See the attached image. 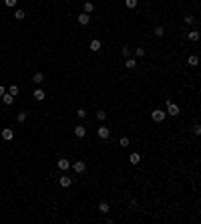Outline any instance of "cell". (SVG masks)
Returning a JSON list of instances; mask_svg holds the SVG:
<instances>
[{
	"mask_svg": "<svg viewBox=\"0 0 201 224\" xmlns=\"http://www.w3.org/2000/svg\"><path fill=\"white\" fill-rule=\"evenodd\" d=\"M89 46L93 49V53H97V51H100V41H99V38H93Z\"/></svg>",
	"mask_w": 201,
	"mask_h": 224,
	"instance_id": "10",
	"label": "cell"
},
{
	"mask_svg": "<svg viewBox=\"0 0 201 224\" xmlns=\"http://www.w3.org/2000/svg\"><path fill=\"white\" fill-rule=\"evenodd\" d=\"M135 55L139 57V59H141V57H145V49H141V46H139V49L135 51Z\"/></svg>",
	"mask_w": 201,
	"mask_h": 224,
	"instance_id": "27",
	"label": "cell"
},
{
	"mask_svg": "<svg viewBox=\"0 0 201 224\" xmlns=\"http://www.w3.org/2000/svg\"><path fill=\"white\" fill-rule=\"evenodd\" d=\"M45 81V75L42 73H34V77H32V83H36V85H40Z\"/></svg>",
	"mask_w": 201,
	"mask_h": 224,
	"instance_id": "14",
	"label": "cell"
},
{
	"mask_svg": "<svg viewBox=\"0 0 201 224\" xmlns=\"http://www.w3.org/2000/svg\"><path fill=\"white\" fill-rule=\"evenodd\" d=\"M16 2H18V0H4V4H6V6H16Z\"/></svg>",
	"mask_w": 201,
	"mask_h": 224,
	"instance_id": "30",
	"label": "cell"
},
{
	"mask_svg": "<svg viewBox=\"0 0 201 224\" xmlns=\"http://www.w3.org/2000/svg\"><path fill=\"white\" fill-rule=\"evenodd\" d=\"M75 135H77V137H85V135H87L85 125H77V127H75Z\"/></svg>",
	"mask_w": 201,
	"mask_h": 224,
	"instance_id": "6",
	"label": "cell"
},
{
	"mask_svg": "<svg viewBox=\"0 0 201 224\" xmlns=\"http://www.w3.org/2000/svg\"><path fill=\"white\" fill-rule=\"evenodd\" d=\"M165 105H167V115H173V117H177L179 115V105H175V103H173V101H165Z\"/></svg>",
	"mask_w": 201,
	"mask_h": 224,
	"instance_id": "1",
	"label": "cell"
},
{
	"mask_svg": "<svg viewBox=\"0 0 201 224\" xmlns=\"http://www.w3.org/2000/svg\"><path fill=\"white\" fill-rule=\"evenodd\" d=\"M99 212L100 214H107V212H109V204H107V202H100V204H99Z\"/></svg>",
	"mask_w": 201,
	"mask_h": 224,
	"instance_id": "17",
	"label": "cell"
},
{
	"mask_svg": "<svg viewBox=\"0 0 201 224\" xmlns=\"http://www.w3.org/2000/svg\"><path fill=\"white\" fill-rule=\"evenodd\" d=\"M155 34H157V36H163V34H165V28H163V26H157V28H155Z\"/></svg>",
	"mask_w": 201,
	"mask_h": 224,
	"instance_id": "26",
	"label": "cell"
},
{
	"mask_svg": "<svg viewBox=\"0 0 201 224\" xmlns=\"http://www.w3.org/2000/svg\"><path fill=\"white\" fill-rule=\"evenodd\" d=\"M97 133H99V137H100V139H109V135H111V131H109V127H105V125H100V127H99V131H97Z\"/></svg>",
	"mask_w": 201,
	"mask_h": 224,
	"instance_id": "5",
	"label": "cell"
},
{
	"mask_svg": "<svg viewBox=\"0 0 201 224\" xmlns=\"http://www.w3.org/2000/svg\"><path fill=\"white\" fill-rule=\"evenodd\" d=\"M77 117H80V119H85V117H87V111H85L83 107H80V109H77Z\"/></svg>",
	"mask_w": 201,
	"mask_h": 224,
	"instance_id": "24",
	"label": "cell"
},
{
	"mask_svg": "<svg viewBox=\"0 0 201 224\" xmlns=\"http://www.w3.org/2000/svg\"><path fill=\"white\" fill-rule=\"evenodd\" d=\"M165 115H167L165 111H161V109H155V111L151 113V119H153L155 123H161V121L165 119Z\"/></svg>",
	"mask_w": 201,
	"mask_h": 224,
	"instance_id": "2",
	"label": "cell"
},
{
	"mask_svg": "<svg viewBox=\"0 0 201 224\" xmlns=\"http://www.w3.org/2000/svg\"><path fill=\"white\" fill-rule=\"evenodd\" d=\"M129 162H131L133 166H137V164L141 162V154H137V152H133V154L129 156Z\"/></svg>",
	"mask_w": 201,
	"mask_h": 224,
	"instance_id": "7",
	"label": "cell"
},
{
	"mask_svg": "<svg viewBox=\"0 0 201 224\" xmlns=\"http://www.w3.org/2000/svg\"><path fill=\"white\" fill-rule=\"evenodd\" d=\"M121 55H123V57H129V55H131V49L123 46V49H121Z\"/></svg>",
	"mask_w": 201,
	"mask_h": 224,
	"instance_id": "28",
	"label": "cell"
},
{
	"mask_svg": "<svg viewBox=\"0 0 201 224\" xmlns=\"http://www.w3.org/2000/svg\"><path fill=\"white\" fill-rule=\"evenodd\" d=\"M77 22L83 24V26H87V24L90 22V16L87 14V12H83V14H78V16H77Z\"/></svg>",
	"mask_w": 201,
	"mask_h": 224,
	"instance_id": "4",
	"label": "cell"
},
{
	"mask_svg": "<svg viewBox=\"0 0 201 224\" xmlns=\"http://www.w3.org/2000/svg\"><path fill=\"white\" fill-rule=\"evenodd\" d=\"M183 20H185V24H191V22H193V16H185Z\"/></svg>",
	"mask_w": 201,
	"mask_h": 224,
	"instance_id": "32",
	"label": "cell"
},
{
	"mask_svg": "<svg viewBox=\"0 0 201 224\" xmlns=\"http://www.w3.org/2000/svg\"><path fill=\"white\" fill-rule=\"evenodd\" d=\"M97 119H100V121L107 119V113H105V111H97Z\"/></svg>",
	"mask_w": 201,
	"mask_h": 224,
	"instance_id": "29",
	"label": "cell"
},
{
	"mask_svg": "<svg viewBox=\"0 0 201 224\" xmlns=\"http://www.w3.org/2000/svg\"><path fill=\"white\" fill-rule=\"evenodd\" d=\"M4 93H6V89H4V87H2V85H0V97H2V95H4Z\"/></svg>",
	"mask_w": 201,
	"mask_h": 224,
	"instance_id": "33",
	"label": "cell"
},
{
	"mask_svg": "<svg viewBox=\"0 0 201 224\" xmlns=\"http://www.w3.org/2000/svg\"><path fill=\"white\" fill-rule=\"evenodd\" d=\"M119 146L121 147H129V139H127V137H121V139H119Z\"/></svg>",
	"mask_w": 201,
	"mask_h": 224,
	"instance_id": "25",
	"label": "cell"
},
{
	"mask_svg": "<svg viewBox=\"0 0 201 224\" xmlns=\"http://www.w3.org/2000/svg\"><path fill=\"white\" fill-rule=\"evenodd\" d=\"M70 184H73V180L68 178V176H60V186H62V188H68Z\"/></svg>",
	"mask_w": 201,
	"mask_h": 224,
	"instance_id": "13",
	"label": "cell"
},
{
	"mask_svg": "<svg viewBox=\"0 0 201 224\" xmlns=\"http://www.w3.org/2000/svg\"><path fill=\"white\" fill-rule=\"evenodd\" d=\"M193 133H195V135L201 133V125H199V123H195V127H193Z\"/></svg>",
	"mask_w": 201,
	"mask_h": 224,
	"instance_id": "31",
	"label": "cell"
},
{
	"mask_svg": "<svg viewBox=\"0 0 201 224\" xmlns=\"http://www.w3.org/2000/svg\"><path fill=\"white\" fill-rule=\"evenodd\" d=\"M125 67H127V69H135V67H137V61H135V59H127Z\"/></svg>",
	"mask_w": 201,
	"mask_h": 224,
	"instance_id": "19",
	"label": "cell"
},
{
	"mask_svg": "<svg viewBox=\"0 0 201 224\" xmlns=\"http://www.w3.org/2000/svg\"><path fill=\"white\" fill-rule=\"evenodd\" d=\"M16 119H18L20 123H24V121H26V111H20L18 115H16Z\"/></svg>",
	"mask_w": 201,
	"mask_h": 224,
	"instance_id": "23",
	"label": "cell"
},
{
	"mask_svg": "<svg viewBox=\"0 0 201 224\" xmlns=\"http://www.w3.org/2000/svg\"><path fill=\"white\" fill-rule=\"evenodd\" d=\"M68 168H70V162H68V159H65V157H62V159L58 162V170H60V172H65V170H68Z\"/></svg>",
	"mask_w": 201,
	"mask_h": 224,
	"instance_id": "8",
	"label": "cell"
},
{
	"mask_svg": "<svg viewBox=\"0 0 201 224\" xmlns=\"http://www.w3.org/2000/svg\"><path fill=\"white\" fill-rule=\"evenodd\" d=\"M18 91H20V89H18V85H10V89H8V93H10L12 97H16V95H18Z\"/></svg>",
	"mask_w": 201,
	"mask_h": 224,
	"instance_id": "20",
	"label": "cell"
},
{
	"mask_svg": "<svg viewBox=\"0 0 201 224\" xmlns=\"http://www.w3.org/2000/svg\"><path fill=\"white\" fill-rule=\"evenodd\" d=\"M187 65H189V67H197V65H199V57L191 55L189 59H187Z\"/></svg>",
	"mask_w": 201,
	"mask_h": 224,
	"instance_id": "11",
	"label": "cell"
},
{
	"mask_svg": "<svg viewBox=\"0 0 201 224\" xmlns=\"http://www.w3.org/2000/svg\"><path fill=\"white\" fill-rule=\"evenodd\" d=\"M189 41L191 43H197V41H199V30H191L189 33Z\"/></svg>",
	"mask_w": 201,
	"mask_h": 224,
	"instance_id": "16",
	"label": "cell"
},
{
	"mask_svg": "<svg viewBox=\"0 0 201 224\" xmlns=\"http://www.w3.org/2000/svg\"><path fill=\"white\" fill-rule=\"evenodd\" d=\"M137 4H139V0H125V6L127 8H137Z\"/></svg>",
	"mask_w": 201,
	"mask_h": 224,
	"instance_id": "18",
	"label": "cell"
},
{
	"mask_svg": "<svg viewBox=\"0 0 201 224\" xmlns=\"http://www.w3.org/2000/svg\"><path fill=\"white\" fill-rule=\"evenodd\" d=\"M24 16H26V14H24V10H16V12H14V18H16V20H22Z\"/></svg>",
	"mask_w": 201,
	"mask_h": 224,
	"instance_id": "22",
	"label": "cell"
},
{
	"mask_svg": "<svg viewBox=\"0 0 201 224\" xmlns=\"http://www.w3.org/2000/svg\"><path fill=\"white\" fill-rule=\"evenodd\" d=\"M93 10H95V4H93V2H85V12L89 14V12H93Z\"/></svg>",
	"mask_w": 201,
	"mask_h": 224,
	"instance_id": "21",
	"label": "cell"
},
{
	"mask_svg": "<svg viewBox=\"0 0 201 224\" xmlns=\"http://www.w3.org/2000/svg\"><path fill=\"white\" fill-rule=\"evenodd\" d=\"M34 99H36V101H45V91L36 89V91H34Z\"/></svg>",
	"mask_w": 201,
	"mask_h": 224,
	"instance_id": "15",
	"label": "cell"
},
{
	"mask_svg": "<svg viewBox=\"0 0 201 224\" xmlns=\"http://www.w3.org/2000/svg\"><path fill=\"white\" fill-rule=\"evenodd\" d=\"M70 168L75 170L77 174H83V172L87 170V164H85V162H75V164H70Z\"/></svg>",
	"mask_w": 201,
	"mask_h": 224,
	"instance_id": "3",
	"label": "cell"
},
{
	"mask_svg": "<svg viewBox=\"0 0 201 224\" xmlns=\"http://www.w3.org/2000/svg\"><path fill=\"white\" fill-rule=\"evenodd\" d=\"M2 101H4V105H12L14 103V97H12L10 93H4L2 95Z\"/></svg>",
	"mask_w": 201,
	"mask_h": 224,
	"instance_id": "12",
	"label": "cell"
},
{
	"mask_svg": "<svg viewBox=\"0 0 201 224\" xmlns=\"http://www.w3.org/2000/svg\"><path fill=\"white\" fill-rule=\"evenodd\" d=\"M12 137H14V131H12V129H2V139L10 141Z\"/></svg>",
	"mask_w": 201,
	"mask_h": 224,
	"instance_id": "9",
	"label": "cell"
}]
</instances>
